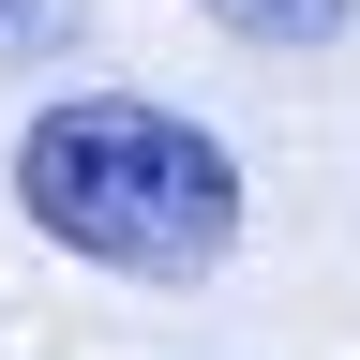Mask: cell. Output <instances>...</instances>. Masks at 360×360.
Masks as SVG:
<instances>
[{
    "instance_id": "cell-1",
    "label": "cell",
    "mask_w": 360,
    "mask_h": 360,
    "mask_svg": "<svg viewBox=\"0 0 360 360\" xmlns=\"http://www.w3.org/2000/svg\"><path fill=\"white\" fill-rule=\"evenodd\" d=\"M15 210L120 285H210L240 240V165L210 120L150 105V90H60L15 135Z\"/></svg>"
},
{
    "instance_id": "cell-2",
    "label": "cell",
    "mask_w": 360,
    "mask_h": 360,
    "mask_svg": "<svg viewBox=\"0 0 360 360\" xmlns=\"http://www.w3.org/2000/svg\"><path fill=\"white\" fill-rule=\"evenodd\" d=\"M195 15H225L240 45H330V30L360 15V0H195Z\"/></svg>"
},
{
    "instance_id": "cell-3",
    "label": "cell",
    "mask_w": 360,
    "mask_h": 360,
    "mask_svg": "<svg viewBox=\"0 0 360 360\" xmlns=\"http://www.w3.org/2000/svg\"><path fill=\"white\" fill-rule=\"evenodd\" d=\"M75 30H90V0H0V75H30V60H60Z\"/></svg>"
}]
</instances>
